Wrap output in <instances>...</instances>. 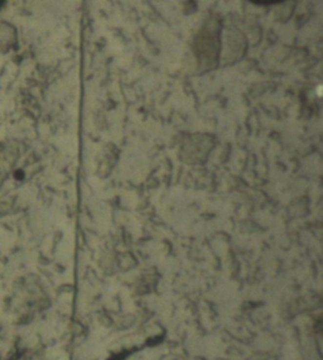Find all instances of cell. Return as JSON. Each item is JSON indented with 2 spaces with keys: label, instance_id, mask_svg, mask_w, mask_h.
I'll list each match as a JSON object with an SVG mask.
<instances>
[{
  "label": "cell",
  "instance_id": "6da1fadb",
  "mask_svg": "<svg viewBox=\"0 0 323 360\" xmlns=\"http://www.w3.org/2000/svg\"><path fill=\"white\" fill-rule=\"evenodd\" d=\"M1 4H3V1H0V5H1Z\"/></svg>",
  "mask_w": 323,
  "mask_h": 360
}]
</instances>
